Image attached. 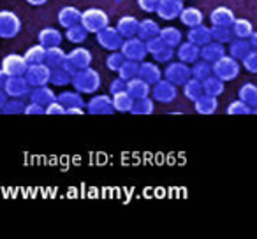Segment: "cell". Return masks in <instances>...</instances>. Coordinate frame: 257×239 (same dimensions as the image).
Wrapping results in <instances>:
<instances>
[{
  "label": "cell",
  "mask_w": 257,
  "mask_h": 239,
  "mask_svg": "<svg viewBox=\"0 0 257 239\" xmlns=\"http://www.w3.org/2000/svg\"><path fill=\"white\" fill-rule=\"evenodd\" d=\"M71 83L76 92H79L81 95H85V93L92 95V93L100 90L102 79H100L99 71H95L93 67H86L81 69V71H76L74 74H71Z\"/></svg>",
  "instance_id": "1"
},
{
  "label": "cell",
  "mask_w": 257,
  "mask_h": 239,
  "mask_svg": "<svg viewBox=\"0 0 257 239\" xmlns=\"http://www.w3.org/2000/svg\"><path fill=\"white\" fill-rule=\"evenodd\" d=\"M241 72V64L236 58L229 57L227 53L211 64V74L217 76L222 81H234Z\"/></svg>",
  "instance_id": "2"
},
{
  "label": "cell",
  "mask_w": 257,
  "mask_h": 239,
  "mask_svg": "<svg viewBox=\"0 0 257 239\" xmlns=\"http://www.w3.org/2000/svg\"><path fill=\"white\" fill-rule=\"evenodd\" d=\"M79 25H81L88 34H97L99 30H102L104 27L109 25V16H107V13L102 11V9L90 8L81 13Z\"/></svg>",
  "instance_id": "3"
},
{
  "label": "cell",
  "mask_w": 257,
  "mask_h": 239,
  "mask_svg": "<svg viewBox=\"0 0 257 239\" xmlns=\"http://www.w3.org/2000/svg\"><path fill=\"white\" fill-rule=\"evenodd\" d=\"M93 62V55L88 48H74L72 51H69L67 57H65L64 62V69L69 72V74H74L76 71H81V69L90 67Z\"/></svg>",
  "instance_id": "4"
},
{
  "label": "cell",
  "mask_w": 257,
  "mask_h": 239,
  "mask_svg": "<svg viewBox=\"0 0 257 239\" xmlns=\"http://www.w3.org/2000/svg\"><path fill=\"white\" fill-rule=\"evenodd\" d=\"M150 97L159 104H171L178 97V86L168 79H159L155 85L150 86Z\"/></svg>",
  "instance_id": "5"
},
{
  "label": "cell",
  "mask_w": 257,
  "mask_h": 239,
  "mask_svg": "<svg viewBox=\"0 0 257 239\" xmlns=\"http://www.w3.org/2000/svg\"><path fill=\"white\" fill-rule=\"evenodd\" d=\"M22 32V20L16 13L0 9V39H13Z\"/></svg>",
  "instance_id": "6"
},
{
  "label": "cell",
  "mask_w": 257,
  "mask_h": 239,
  "mask_svg": "<svg viewBox=\"0 0 257 239\" xmlns=\"http://www.w3.org/2000/svg\"><path fill=\"white\" fill-rule=\"evenodd\" d=\"M120 53L125 57V60L141 62V60H145L148 51H147V46H145V41H141L138 36H134V37L123 39V43H121V46H120Z\"/></svg>",
  "instance_id": "7"
},
{
  "label": "cell",
  "mask_w": 257,
  "mask_h": 239,
  "mask_svg": "<svg viewBox=\"0 0 257 239\" xmlns=\"http://www.w3.org/2000/svg\"><path fill=\"white\" fill-rule=\"evenodd\" d=\"M85 111H88L90 114H95V116H107V114L114 113L111 95H106V93H92L88 102H85Z\"/></svg>",
  "instance_id": "8"
},
{
  "label": "cell",
  "mask_w": 257,
  "mask_h": 239,
  "mask_svg": "<svg viewBox=\"0 0 257 239\" xmlns=\"http://www.w3.org/2000/svg\"><path fill=\"white\" fill-rule=\"evenodd\" d=\"M162 76L176 86H182L187 79L192 78V74H190V65L183 64V62H180V60L178 62H173V60L168 62V65H166Z\"/></svg>",
  "instance_id": "9"
},
{
  "label": "cell",
  "mask_w": 257,
  "mask_h": 239,
  "mask_svg": "<svg viewBox=\"0 0 257 239\" xmlns=\"http://www.w3.org/2000/svg\"><path fill=\"white\" fill-rule=\"evenodd\" d=\"M95 39H97V44L106 51H118L121 43H123V37H121L120 34H118V30L111 25L99 30V32L95 34Z\"/></svg>",
  "instance_id": "10"
},
{
  "label": "cell",
  "mask_w": 257,
  "mask_h": 239,
  "mask_svg": "<svg viewBox=\"0 0 257 239\" xmlns=\"http://www.w3.org/2000/svg\"><path fill=\"white\" fill-rule=\"evenodd\" d=\"M50 74H51V69L43 62V64L29 65L23 76H25V79L30 85V88H34V86L48 85V83H50Z\"/></svg>",
  "instance_id": "11"
},
{
  "label": "cell",
  "mask_w": 257,
  "mask_h": 239,
  "mask_svg": "<svg viewBox=\"0 0 257 239\" xmlns=\"http://www.w3.org/2000/svg\"><path fill=\"white\" fill-rule=\"evenodd\" d=\"M4 92L11 99H25L30 93V85L27 83L25 76H9L4 85Z\"/></svg>",
  "instance_id": "12"
},
{
  "label": "cell",
  "mask_w": 257,
  "mask_h": 239,
  "mask_svg": "<svg viewBox=\"0 0 257 239\" xmlns=\"http://www.w3.org/2000/svg\"><path fill=\"white\" fill-rule=\"evenodd\" d=\"M27 62L23 58V55H18V53H11V55H6L2 58V64H0V69L9 76H23L27 71Z\"/></svg>",
  "instance_id": "13"
},
{
  "label": "cell",
  "mask_w": 257,
  "mask_h": 239,
  "mask_svg": "<svg viewBox=\"0 0 257 239\" xmlns=\"http://www.w3.org/2000/svg\"><path fill=\"white\" fill-rule=\"evenodd\" d=\"M182 9H183L182 0H159L155 13L164 22H173V20H176L180 16Z\"/></svg>",
  "instance_id": "14"
},
{
  "label": "cell",
  "mask_w": 257,
  "mask_h": 239,
  "mask_svg": "<svg viewBox=\"0 0 257 239\" xmlns=\"http://www.w3.org/2000/svg\"><path fill=\"white\" fill-rule=\"evenodd\" d=\"M138 78H141L143 81H147L148 85H155L159 79H162V69L157 65V62H140V72Z\"/></svg>",
  "instance_id": "15"
},
{
  "label": "cell",
  "mask_w": 257,
  "mask_h": 239,
  "mask_svg": "<svg viewBox=\"0 0 257 239\" xmlns=\"http://www.w3.org/2000/svg\"><path fill=\"white\" fill-rule=\"evenodd\" d=\"M175 55L178 57L180 62L190 65V64H194L197 58H199V46L192 44L190 41H185V43L182 41V43L175 48Z\"/></svg>",
  "instance_id": "16"
},
{
  "label": "cell",
  "mask_w": 257,
  "mask_h": 239,
  "mask_svg": "<svg viewBox=\"0 0 257 239\" xmlns=\"http://www.w3.org/2000/svg\"><path fill=\"white\" fill-rule=\"evenodd\" d=\"M29 97H30V102H36V104H39V106H43V107H46L50 102L57 100V93H55L48 85L34 86V88H30Z\"/></svg>",
  "instance_id": "17"
},
{
  "label": "cell",
  "mask_w": 257,
  "mask_h": 239,
  "mask_svg": "<svg viewBox=\"0 0 257 239\" xmlns=\"http://www.w3.org/2000/svg\"><path fill=\"white\" fill-rule=\"evenodd\" d=\"M37 39H39L41 46L53 48V46H60L62 41H64V34L58 29H55V27H46V29H43L37 34Z\"/></svg>",
  "instance_id": "18"
},
{
  "label": "cell",
  "mask_w": 257,
  "mask_h": 239,
  "mask_svg": "<svg viewBox=\"0 0 257 239\" xmlns=\"http://www.w3.org/2000/svg\"><path fill=\"white\" fill-rule=\"evenodd\" d=\"M224 55H225L224 44L217 43V41H210V43L203 44V46L199 48V58L210 62V64H213L215 60H218V58L224 57Z\"/></svg>",
  "instance_id": "19"
},
{
  "label": "cell",
  "mask_w": 257,
  "mask_h": 239,
  "mask_svg": "<svg viewBox=\"0 0 257 239\" xmlns=\"http://www.w3.org/2000/svg\"><path fill=\"white\" fill-rule=\"evenodd\" d=\"M234 18L236 16H234V13H232V9L225 8V6L215 8L213 11L210 13V22L213 27H231Z\"/></svg>",
  "instance_id": "20"
},
{
  "label": "cell",
  "mask_w": 257,
  "mask_h": 239,
  "mask_svg": "<svg viewBox=\"0 0 257 239\" xmlns=\"http://www.w3.org/2000/svg\"><path fill=\"white\" fill-rule=\"evenodd\" d=\"M125 92L133 97V99H141V97L150 95V85L136 76V78L125 81Z\"/></svg>",
  "instance_id": "21"
},
{
  "label": "cell",
  "mask_w": 257,
  "mask_h": 239,
  "mask_svg": "<svg viewBox=\"0 0 257 239\" xmlns=\"http://www.w3.org/2000/svg\"><path fill=\"white\" fill-rule=\"evenodd\" d=\"M138 23H140V20H138L136 16L125 15V16H121V18L118 20L116 27H114V29L118 30V34H120L123 39H127V37H134V36H136Z\"/></svg>",
  "instance_id": "22"
},
{
  "label": "cell",
  "mask_w": 257,
  "mask_h": 239,
  "mask_svg": "<svg viewBox=\"0 0 257 239\" xmlns=\"http://www.w3.org/2000/svg\"><path fill=\"white\" fill-rule=\"evenodd\" d=\"M79 18H81V11L74 6H65L58 11V23L64 29H69L72 25H78Z\"/></svg>",
  "instance_id": "23"
},
{
  "label": "cell",
  "mask_w": 257,
  "mask_h": 239,
  "mask_svg": "<svg viewBox=\"0 0 257 239\" xmlns=\"http://www.w3.org/2000/svg\"><path fill=\"white\" fill-rule=\"evenodd\" d=\"M178 18H180V22H182L185 27H189V29L204 23L203 11L197 9V8H185V6H183V9H182V13H180Z\"/></svg>",
  "instance_id": "24"
},
{
  "label": "cell",
  "mask_w": 257,
  "mask_h": 239,
  "mask_svg": "<svg viewBox=\"0 0 257 239\" xmlns=\"http://www.w3.org/2000/svg\"><path fill=\"white\" fill-rule=\"evenodd\" d=\"M187 41H190V43L196 44V46H199V48L203 46V44L210 43V41H211L210 27H206L204 23H201V25L189 29V34H187Z\"/></svg>",
  "instance_id": "25"
},
{
  "label": "cell",
  "mask_w": 257,
  "mask_h": 239,
  "mask_svg": "<svg viewBox=\"0 0 257 239\" xmlns=\"http://www.w3.org/2000/svg\"><path fill=\"white\" fill-rule=\"evenodd\" d=\"M65 57H67V51L62 50V46L46 48V53H44V64H46L50 69L64 67Z\"/></svg>",
  "instance_id": "26"
},
{
  "label": "cell",
  "mask_w": 257,
  "mask_h": 239,
  "mask_svg": "<svg viewBox=\"0 0 257 239\" xmlns=\"http://www.w3.org/2000/svg\"><path fill=\"white\" fill-rule=\"evenodd\" d=\"M159 32H161V25H159L155 20L147 18V20H141V22L138 23L136 36L140 37L141 41H148V39H152V37H157Z\"/></svg>",
  "instance_id": "27"
},
{
  "label": "cell",
  "mask_w": 257,
  "mask_h": 239,
  "mask_svg": "<svg viewBox=\"0 0 257 239\" xmlns=\"http://www.w3.org/2000/svg\"><path fill=\"white\" fill-rule=\"evenodd\" d=\"M194 109H196V113H199V114H213V113H217V109H218L217 97L203 93L199 99L194 100Z\"/></svg>",
  "instance_id": "28"
},
{
  "label": "cell",
  "mask_w": 257,
  "mask_h": 239,
  "mask_svg": "<svg viewBox=\"0 0 257 239\" xmlns=\"http://www.w3.org/2000/svg\"><path fill=\"white\" fill-rule=\"evenodd\" d=\"M57 100L65 109H69V107H85V99H83L81 93L76 92V90H65V92L58 93Z\"/></svg>",
  "instance_id": "29"
},
{
  "label": "cell",
  "mask_w": 257,
  "mask_h": 239,
  "mask_svg": "<svg viewBox=\"0 0 257 239\" xmlns=\"http://www.w3.org/2000/svg\"><path fill=\"white\" fill-rule=\"evenodd\" d=\"M250 50H253V48L250 46L248 39H238V37H234V39L229 41V50H225V53L229 57L236 58V60H241Z\"/></svg>",
  "instance_id": "30"
},
{
  "label": "cell",
  "mask_w": 257,
  "mask_h": 239,
  "mask_svg": "<svg viewBox=\"0 0 257 239\" xmlns=\"http://www.w3.org/2000/svg\"><path fill=\"white\" fill-rule=\"evenodd\" d=\"M159 37H161L162 43H164L166 46H169V48H176L183 41L182 30L176 29V27H171V25L161 29V32H159Z\"/></svg>",
  "instance_id": "31"
},
{
  "label": "cell",
  "mask_w": 257,
  "mask_h": 239,
  "mask_svg": "<svg viewBox=\"0 0 257 239\" xmlns=\"http://www.w3.org/2000/svg\"><path fill=\"white\" fill-rule=\"evenodd\" d=\"M155 111V100L150 95L141 97V99H134L133 107H131V113L138 114V116H148Z\"/></svg>",
  "instance_id": "32"
},
{
  "label": "cell",
  "mask_w": 257,
  "mask_h": 239,
  "mask_svg": "<svg viewBox=\"0 0 257 239\" xmlns=\"http://www.w3.org/2000/svg\"><path fill=\"white\" fill-rule=\"evenodd\" d=\"M133 102H134V99L128 95L125 90L111 95V104H113V109L116 111V113H131Z\"/></svg>",
  "instance_id": "33"
},
{
  "label": "cell",
  "mask_w": 257,
  "mask_h": 239,
  "mask_svg": "<svg viewBox=\"0 0 257 239\" xmlns=\"http://www.w3.org/2000/svg\"><path fill=\"white\" fill-rule=\"evenodd\" d=\"M203 92L206 93V95H213V97H218L224 93L225 90V83L222 81V79H218L217 76L210 74L208 78H204L203 81Z\"/></svg>",
  "instance_id": "34"
},
{
  "label": "cell",
  "mask_w": 257,
  "mask_h": 239,
  "mask_svg": "<svg viewBox=\"0 0 257 239\" xmlns=\"http://www.w3.org/2000/svg\"><path fill=\"white\" fill-rule=\"evenodd\" d=\"M231 30H232V36L238 37V39H248L253 34L252 23L245 18H234V22H232V25H231Z\"/></svg>",
  "instance_id": "35"
},
{
  "label": "cell",
  "mask_w": 257,
  "mask_h": 239,
  "mask_svg": "<svg viewBox=\"0 0 257 239\" xmlns=\"http://www.w3.org/2000/svg\"><path fill=\"white\" fill-rule=\"evenodd\" d=\"M183 95L187 97V99L190 100V102H194L196 99H199L201 95H203V83H201V79H196V78H190L187 79L185 83H183Z\"/></svg>",
  "instance_id": "36"
},
{
  "label": "cell",
  "mask_w": 257,
  "mask_h": 239,
  "mask_svg": "<svg viewBox=\"0 0 257 239\" xmlns=\"http://www.w3.org/2000/svg\"><path fill=\"white\" fill-rule=\"evenodd\" d=\"M238 97H239V100L248 104L250 107H255L257 106V86L253 85V83H245V85L239 86Z\"/></svg>",
  "instance_id": "37"
},
{
  "label": "cell",
  "mask_w": 257,
  "mask_h": 239,
  "mask_svg": "<svg viewBox=\"0 0 257 239\" xmlns=\"http://www.w3.org/2000/svg\"><path fill=\"white\" fill-rule=\"evenodd\" d=\"M190 74H192V78L203 81L204 78H208L211 74V64L203 60V58H197L194 64H190Z\"/></svg>",
  "instance_id": "38"
},
{
  "label": "cell",
  "mask_w": 257,
  "mask_h": 239,
  "mask_svg": "<svg viewBox=\"0 0 257 239\" xmlns=\"http://www.w3.org/2000/svg\"><path fill=\"white\" fill-rule=\"evenodd\" d=\"M44 53H46V48L41 46V44H34L29 50L25 51L23 58H25L27 65H34V64H43L44 62Z\"/></svg>",
  "instance_id": "39"
},
{
  "label": "cell",
  "mask_w": 257,
  "mask_h": 239,
  "mask_svg": "<svg viewBox=\"0 0 257 239\" xmlns=\"http://www.w3.org/2000/svg\"><path fill=\"white\" fill-rule=\"evenodd\" d=\"M64 37L71 44H81V43H85V41H86L88 32H86V30L78 23V25H72V27H69V29H65V36Z\"/></svg>",
  "instance_id": "40"
},
{
  "label": "cell",
  "mask_w": 257,
  "mask_h": 239,
  "mask_svg": "<svg viewBox=\"0 0 257 239\" xmlns=\"http://www.w3.org/2000/svg\"><path fill=\"white\" fill-rule=\"evenodd\" d=\"M210 34H211V41H217L220 44H227L231 39H234L231 27H211Z\"/></svg>",
  "instance_id": "41"
},
{
  "label": "cell",
  "mask_w": 257,
  "mask_h": 239,
  "mask_svg": "<svg viewBox=\"0 0 257 239\" xmlns=\"http://www.w3.org/2000/svg\"><path fill=\"white\" fill-rule=\"evenodd\" d=\"M118 76H120L121 79H133L138 76V72H140V62H133V60H125L123 64H121V67L118 69Z\"/></svg>",
  "instance_id": "42"
},
{
  "label": "cell",
  "mask_w": 257,
  "mask_h": 239,
  "mask_svg": "<svg viewBox=\"0 0 257 239\" xmlns=\"http://www.w3.org/2000/svg\"><path fill=\"white\" fill-rule=\"evenodd\" d=\"M50 83L53 86H65L71 83V74L65 71L64 67H58V69H51V74H50Z\"/></svg>",
  "instance_id": "43"
},
{
  "label": "cell",
  "mask_w": 257,
  "mask_h": 239,
  "mask_svg": "<svg viewBox=\"0 0 257 239\" xmlns=\"http://www.w3.org/2000/svg\"><path fill=\"white\" fill-rule=\"evenodd\" d=\"M23 109H25V102H23V99H11V97H9V99L6 100L4 106H2V109H0V113H4V114H22Z\"/></svg>",
  "instance_id": "44"
},
{
  "label": "cell",
  "mask_w": 257,
  "mask_h": 239,
  "mask_svg": "<svg viewBox=\"0 0 257 239\" xmlns=\"http://www.w3.org/2000/svg\"><path fill=\"white\" fill-rule=\"evenodd\" d=\"M225 113L227 114H234V116H243V114H250L253 113V107H250L248 104H245L243 100H232L231 104L227 106V109H225Z\"/></svg>",
  "instance_id": "45"
},
{
  "label": "cell",
  "mask_w": 257,
  "mask_h": 239,
  "mask_svg": "<svg viewBox=\"0 0 257 239\" xmlns=\"http://www.w3.org/2000/svg\"><path fill=\"white\" fill-rule=\"evenodd\" d=\"M239 64L243 65V69H245L246 72H250V74H255V72H257V51L250 50L248 53H246L245 57L239 60Z\"/></svg>",
  "instance_id": "46"
},
{
  "label": "cell",
  "mask_w": 257,
  "mask_h": 239,
  "mask_svg": "<svg viewBox=\"0 0 257 239\" xmlns=\"http://www.w3.org/2000/svg\"><path fill=\"white\" fill-rule=\"evenodd\" d=\"M123 62H125V57L120 53V50L111 51V53L107 55V58H106V67L109 69V71L116 72L118 69L121 67V64H123Z\"/></svg>",
  "instance_id": "47"
},
{
  "label": "cell",
  "mask_w": 257,
  "mask_h": 239,
  "mask_svg": "<svg viewBox=\"0 0 257 239\" xmlns=\"http://www.w3.org/2000/svg\"><path fill=\"white\" fill-rule=\"evenodd\" d=\"M152 57H154V60L159 62V64H168V62H171L173 57H175V48L164 46V48H161L159 51H155Z\"/></svg>",
  "instance_id": "48"
},
{
  "label": "cell",
  "mask_w": 257,
  "mask_h": 239,
  "mask_svg": "<svg viewBox=\"0 0 257 239\" xmlns=\"http://www.w3.org/2000/svg\"><path fill=\"white\" fill-rule=\"evenodd\" d=\"M145 46H147V51H148V53L154 55L155 51H159V50H161V48H164L166 44L162 43V39L157 36V37H152V39L145 41Z\"/></svg>",
  "instance_id": "49"
},
{
  "label": "cell",
  "mask_w": 257,
  "mask_h": 239,
  "mask_svg": "<svg viewBox=\"0 0 257 239\" xmlns=\"http://www.w3.org/2000/svg\"><path fill=\"white\" fill-rule=\"evenodd\" d=\"M44 114H65V107L62 106L58 100H53V102H50L46 107H44Z\"/></svg>",
  "instance_id": "50"
},
{
  "label": "cell",
  "mask_w": 257,
  "mask_h": 239,
  "mask_svg": "<svg viewBox=\"0 0 257 239\" xmlns=\"http://www.w3.org/2000/svg\"><path fill=\"white\" fill-rule=\"evenodd\" d=\"M123 90H125V79H121L120 76L109 83V95H114V93H118V92H123Z\"/></svg>",
  "instance_id": "51"
},
{
  "label": "cell",
  "mask_w": 257,
  "mask_h": 239,
  "mask_svg": "<svg viewBox=\"0 0 257 239\" xmlns=\"http://www.w3.org/2000/svg\"><path fill=\"white\" fill-rule=\"evenodd\" d=\"M159 0H138V6H140L141 11L145 13H155Z\"/></svg>",
  "instance_id": "52"
},
{
  "label": "cell",
  "mask_w": 257,
  "mask_h": 239,
  "mask_svg": "<svg viewBox=\"0 0 257 239\" xmlns=\"http://www.w3.org/2000/svg\"><path fill=\"white\" fill-rule=\"evenodd\" d=\"M25 114H44V107L39 106L36 102H30V104H25V109H23Z\"/></svg>",
  "instance_id": "53"
},
{
  "label": "cell",
  "mask_w": 257,
  "mask_h": 239,
  "mask_svg": "<svg viewBox=\"0 0 257 239\" xmlns=\"http://www.w3.org/2000/svg\"><path fill=\"white\" fill-rule=\"evenodd\" d=\"M86 111L83 109V107H69V109H65V114H85Z\"/></svg>",
  "instance_id": "54"
},
{
  "label": "cell",
  "mask_w": 257,
  "mask_h": 239,
  "mask_svg": "<svg viewBox=\"0 0 257 239\" xmlns=\"http://www.w3.org/2000/svg\"><path fill=\"white\" fill-rule=\"evenodd\" d=\"M8 99H9V97H8V93L4 92V88H0V109H2V106H4Z\"/></svg>",
  "instance_id": "55"
},
{
  "label": "cell",
  "mask_w": 257,
  "mask_h": 239,
  "mask_svg": "<svg viewBox=\"0 0 257 239\" xmlns=\"http://www.w3.org/2000/svg\"><path fill=\"white\" fill-rule=\"evenodd\" d=\"M6 81H8V74H6V72L0 69V88H4Z\"/></svg>",
  "instance_id": "56"
},
{
  "label": "cell",
  "mask_w": 257,
  "mask_h": 239,
  "mask_svg": "<svg viewBox=\"0 0 257 239\" xmlns=\"http://www.w3.org/2000/svg\"><path fill=\"white\" fill-rule=\"evenodd\" d=\"M27 4H30V6H44L48 2V0H25Z\"/></svg>",
  "instance_id": "57"
},
{
  "label": "cell",
  "mask_w": 257,
  "mask_h": 239,
  "mask_svg": "<svg viewBox=\"0 0 257 239\" xmlns=\"http://www.w3.org/2000/svg\"><path fill=\"white\" fill-rule=\"evenodd\" d=\"M182 2H185V0H182Z\"/></svg>",
  "instance_id": "58"
}]
</instances>
